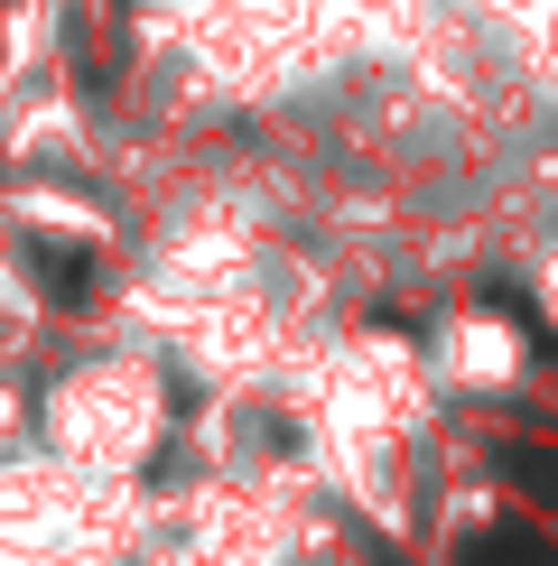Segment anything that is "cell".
Listing matches in <instances>:
<instances>
[{"mask_svg": "<svg viewBox=\"0 0 558 566\" xmlns=\"http://www.w3.org/2000/svg\"><path fill=\"white\" fill-rule=\"evenodd\" d=\"M475 566H558V557H549V548H521V538H512V548H503V538H484Z\"/></svg>", "mask_w": 558, "mask_h": 566, "instance_id": "cell-1", "label": "cell"}]
</instances>
